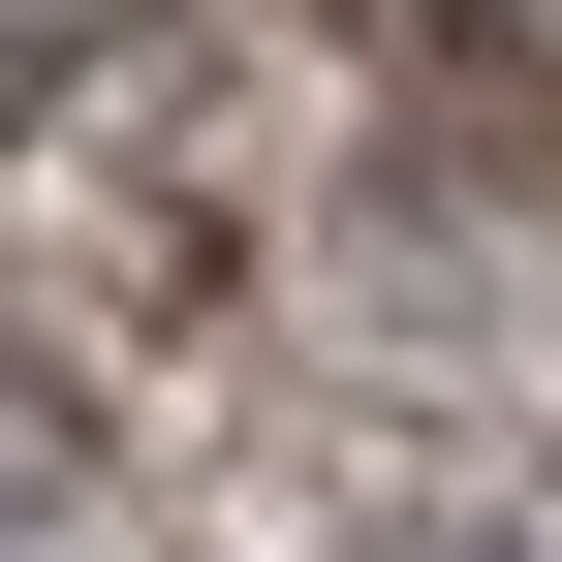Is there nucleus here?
I'll use <instances>...</instances> for the list:
<instances>
[{
    "mask_svg": "<svg viewBox=\"0 0 562 562\" xmlns=\"http://www.w3.org/2000/svg\"><path fill=\"white\" fill-rule=\"evenodd\" d=\"M438 562H531V531H438Z\"/></svg>",
    "mask_w": 562,
    "mask_h": 562,
    "instance_id": "1",
    "label": "nucleus"
}]
</instances>
